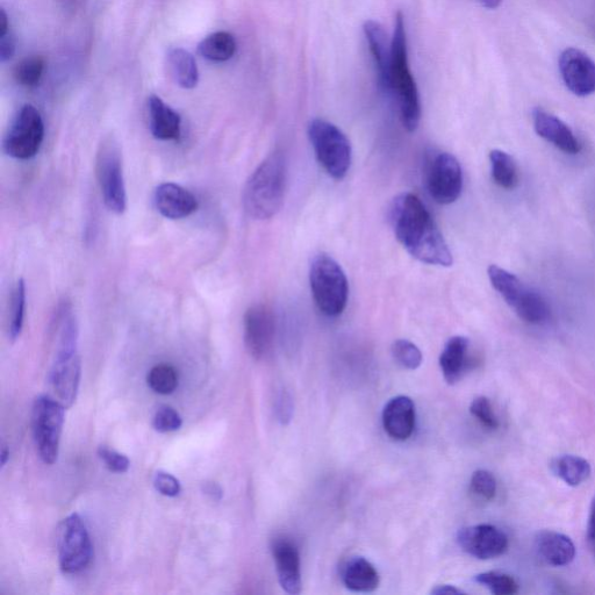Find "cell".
Listing matches in <instances>:
<instances>
[{
    "label": "cell",
    "instance_id": "cell-42",
    "mask_svg": "<svg viewBox=\"0 0 595 595\" xmlns=\"http://www.w3.org/2000/svg\"><path fill=\"white\" fill-rule=\"evenodd\" d=\"M587 542L595 558V497L592 501L589 526H587Z\"/></svg>",
    "mask_w": 595,
    "mask_h": 595
},
{
    "label": "cell",
    "instance_id": "cell-41",
    "mask_svg": "<svg viewBox=\"0 0 595 595\" xmlns=\"http://www.w3.org/2000/svg\"><path fill=\"white\" fill-rule=\"evenodd\" d=\"M16 53V42L11 35L6 34L0 37V61L3 63L12 59Z\"/></svg>",
    "mask_w": 595,
    "mask_h": 595
},
{
    "label": "cell",
    "instance_id": "cell-19",
    "mask_svg": "<svg viewBox=\"0 0 595 595\" xmlns=\"http://www.w3.org/2000/svg\"><path fill=\"white\" fill-rule=\"evenodd\" d=\"M148 114L150 132L157 140H178L182 132L181 116L159 96H150L148 99Z\"/></svg>",
    "mask_w": 595,
    "mask_h": 595
},
{
    "label": "cell",
    "instance_id": "cell-23",
    "mask_svg": "<svg viewBox=\"0 0 595 595\" xmlns=\"http://www.w3.org/2000/svg\"><path fill=\"white\" fill-rule=\"evenodd\" d=\"M469 346L470 342L464 336H454L444 346L440 356V367L449 385L460 381L467 369Z\"/></svg>",
    "mask_w": 595,
    "mask_h": 595
},
{
    "label": "cell",
    "instance_id": "cell-3",
    "mask_svg": "<svg viewBox=\"0 0 595 595\" xmlns=\"http://www.w3.org/2000/svg\"><path fill=\"white\" fill-rule=\"evenodd\" d=\"M389 91L397 98L401 123L408 132L417 131L421 119V104L410 61L403 13L398 12L394 21L391 41V71Z\"/></svg>",
    "mask_w": 595,
    "mask_h": 595
},
{
    "label": "cell",
    "instance_id": "cell-7",
    "mask_svg": "<svg viewBox=\"0 0 595 595\" xmlns=\"http://www.w3.org/2000/svg\"><path fill=\"white\" fill-rule=\"evenodd\" d=\"M97 179L104 203L112 213L127 210V191L124 177L123 155L114 136H106L100 143L96 160Z\"/></svg>",
    "mask_w": 595,
    "mask_h": 595
},
{
    "label": "cell",
    "instance_id": "cell-35",
    "mask_svg": "<svg viewBox=\"0 0 595 595\" xmlns=\"http://www.w3.org/2000/svg\"><path fill=\"white\" fill-rule=\"evenodd\" d=\"M470 490L476 497L490 501L497 494L496 477L490 471L477 470L471 477Z\"/></svg>",
    "mask_w": 595,
    "mask_h": 595
},
{
    "label": "cell",
    "instance_id": "cell-2",
    "mask_svg": "<svg viewBox=\"0 0 595 595\" xmlns=\"http://www.w3.org/2000/svg\"><path fill=\"white\" fill-rule=\"evenodd\" d=\"M286 163L281 153L271 154L249 177L243 190V207L250 218L269 220L282 209Z\"/></svg>",
    "mask_w": 595,
    "mask_h": 595
},
{
    "label": "cell",
    "instance_id": "cell-24",
    "mask_svg": "<svg viewBox=\"0 0 595 595\" xmlns=\"http://www.w3.org/2000/svg\"><path fill=\"white\" fill-rule=\"evenodd\" d=\"M167 59L175 82L186 90L196 88L199 82V71L192 54L183 48H171Z\"/></svg>",
    "mask_w": 595,
    "mask_h": 595
},
{
    "label": "cell",
    "instance_id": "cell-21",
    "mask_svg": "<svg viewBox=\"0 0 595 595\" xmlns=\"http://www.w3.org/2000/svg\"><path fill=\"white\" fill-rule=\"evenodd\" d=\"M363 31L369 43L372 59H374L379 83L387 92L390 86L391 71V45L387 42L384 27L374 20H368L364 24Z\"/></svg>",
    "mask_w": 595,
    "mask_h": 595
},
{
    "label": "cell",
    "instance_id": "cell-38",
    "mask_svg": "<svg viewBox=\"0 0 595 595\" xmlns=\"http://www.w3.org/2000/svg\"><path fill=\"white\" fill-rule=\"evenodd\" d=\"M98 456L111 472L125 473L131 467L127 456L105 446L99 447Z\"/></svg>",
    "mask_w": 595,
    "mask_h": 595
},
{
    "label": "cell",
    "instance_id": "cell-29",
    "mask_svg": "<svg viewBox=\"0 0 595 595\" xmlns=\"http://www.w3.org/2000/svg\"><path fill=\"white\" fill-rule=\"evenodd\" d=\"M518 317L530 325H541L550 317V308L547 301L539 292L528 289L518 306L514 308Z\"/></svg>",
    "mask_w": 595,
    "mask_h": 595
},
{
    "label": "cell",
    "instance_id": "cell-20",
    "mask_svg": "<svg viewBox=\"0 0 595 595\" xmlns=\"http://www.w3.org/2000/svg\"><path fill=\"white\" fill-rule=\"evenodd\" d=\"M535 547L543 561L556 568L571 564L576 557V547L570 537L550 530L537 534Z\"/></svg>",
    "mask_w": 595,
    "mask_h": 595
},
{
    "label": "cell",
    "instance_id": "cell-34",
    "mask_svg": "<svg viewBox=\"0 0 595 595\" xmlns=\"http://www.w3.org/2000/svg\"><path fill=\"white\" fill-rule=\"evenodd\" d=\"M43 71H45V61L42 57L31 56L18 64L14 70V77L20 85L33 88L40 83Z\"/></svg>",
    "mask_w": 595,
    "mask_h": 595
},
{
    "label": "cell",
    "instance_id": "cell-10",
    "mask_svg": "<svg viewBox=\"0 0 595 595\" xmlns=\"http://www.w3.org/2000/svg\"><path fill=\"white\" fill-rule=\"evenodd\" d=\"M60 568L67 575H76L89 568L93 558L91 537L77 513L64 519L57 536Z\"/></svg>",
    "mask_w": 595,
    "mask_h": 595
},
{
    "label": "cell",
    "instance_id": "cell-27",
    "mask_svg": "<svg viewBox=\"0 0 595 595\" xmlns=\"http://www.w3.org/2000/svg\"><path fill=\"white\" fill-rule=\"evenodd\" d=\"M236 41L232 34L217 32L209 35L199 43L198 52L206 60L213 62H226L231 60L236 53Z\"/></svg>",
    "mask_w": 595,
    "mask_h": 595
},
{
    "label": "cell",
    "instance_id": "cell-30",
    "mask_svg": "<svg viewBox=\"0 0 595 595\" xmlns=\"http://www.w3.org/2000/svg\"><path fill=\"white\" fill-rule=\"evenodd\" d=\"M26 313V283L23 278L18 279L12 290L10 317H9V338L17 341L23 332Z\"/></svg>",
    "mask_w": 595,
    "mask_h": 595
},
{
    "label": "cell",
    "instance_id": "cell-47",
    "mask_svg": "<svg viewBox=\"0 0 595 595\" xmlns=\"http://www.w3.org/2000/svg\"><path fill=\"white\" fill-rule=\"evenodd\" d=\"M10 460V450L4 447L2 449V454H0V463H2V468L5 467L7 461Z\"/></svg>",
    "mask_w": 595,
    "mask_h": 595
},
{
    "label": "cell",
    "instance_id": "cell-13",
    "mask_svg": "<svg viewBox=\"0 0 595 595\" xmlns=\"http://www.w3.org/2000/svg\"><path fill=\"white\" fill-rule=\"evenodd\" d=\"M559 73L573 95L587 97L595 92V62L577 48H566L559 56Z\"/></svg>",
    "mask_w": 595,
    "mask_h": 595
},
{
    "label": "cell",
    "instance_id": "cell-39",
    "mask_svg": "<svg viewBox=\"0 0 595 595\" xmlns=\"http://www.w3.org/2000/svg\"><path fill=\"white\" fill-rule=\"evenodd\" d=\"M153 483L156 491L164 497L175 498L182 491L181 482L166 471H157Z\"/></svg>",
    "mask_w": 595,
    "mask_h": 595
},
{
    "label": "cell",
    "instance_id": "cell-14",
    "mask_svg": "<svg viewBox=\"0 0 595 595\" xmlns=\"http://www.w3.org/2000/svg\"><path fill=\"white\" fill-rule=\"evenodd\" d=\"M457 542L465 553L487 561L504 555L508 549V537L493 525L465 527L457 534Z\"/></svg>",
    "mask_w": 595,
    "mask_h": 595
},
{
    "label": "cell",
    "instance_id": "cell-44",
    "mask_svg": "<svg viewBox=\"0 0 595 595\" xmlns=\"http://www.w3.org/2000/svg\"><path fill=\"white\" fill-rule=\"evenodd\" d=\"M432 594L434 595H455V594H464V592L460 589H457L456 586L453 585H440L436 586L434 590H432Z\"/></svg>",
    "mask_w": 595,
    "mask_h": 595
},
{
    "label": "cell",
    "instance_id": "cell-5",
    "mask_svg": "<svg viewBox=\"0 0 595 595\" xmlns=\"http://www.w3.org/2000/svg\"><path fill=\"white\" fill-rule=\"evenodd\" d=\"M310 285L315 305L326 317H339L346 310L349 285L341 265L325 253L315 255L310 268Z\"/></svg>",
    "mask_w": 595,
    "mask_h": 595
},
{
    "label": "cell",
    "instance_id": "cell-16",
    "mask_svg": "<svg viewBox=\"0 0 595 595\" xmlns=\"http://www.w3.org/2000/svg\"><path fill=\"white\" fill-rule=\"evenodd\" d=\"M157 211L164 218L181 220L190 217L198 209V200L189 190L175 183H162L154 192Z\"/></svg>",
    "mask_w": 595,
    "mask_h": 595
},
{
    "label": "cell",
    "instance_id": "cell-36",
    "mask_svg": "<svg viewBox=\"0 0 595 595\" xmlns=\"http://www.w3.org/2000/svg\"><path fill=\"white\" fill-rule=\"evenodd\" d=\"M183 419L175 408L163 405L156 411L153 418V427L159 433H171L181 429Z\"/></svg>",
    "mask_w": 595,
    "mask_h": 595
},
{
    "label": "cell",
    "instance_id": "cell-37",
    "mask_svg": "<svg viewBox=\"0 0 595 595\" xmlns=\"http://www.w3.org/2000/svg\"><path fill=\"white\" fill-rule=\"evenodd\" d=\"M470 412L486 429L496 430L499 420L493 411L491 401L486 397H478L472 401Z\"/></svg>",
    "mask_w": 595,
    "mask_h": 595
},
{
    "label": "cell",
    "instance_id": "cell-25",
    "mask_svg": "<svg viewBox=\"0 0 595 595\" xmlns=\"http://www.w3.org/2000/svg\"><path fill=\"white\" fill-rule=\"evenodd\" d=\"M487 274H489L494 290L499 292V295L504 298L507 305L514 310L523 296L526 295L528 288L523 285L518 277L498 267V265H491L489 270H487Z\"/></svg>",
    "mask_w": 595,
    "mask_h": 595
},
{
    "label": "cell",
    "instance_id": "cell-45",
    "mask_svg": "<svg viewBox=\"0 0 595 595\" xmlns=\"http://www.w3.org/2000/svg\"><path fill=\"white\" fill-rule=\"evenodd\" d=\"M9 31V19H7V14L2 9V11H0V37H4V35L9 34Z\"/></svg>",
    "mask_w": 595,
    "mask_h": 595
},
{
    "label": "cell",
    "instance_id": "cell-4",
    "mask_svg": "<svg viewBox=\"0 0 595 595\" xmlns=\"http://www.w3.org/2000/svg\"><path fill=\"white\" fill-rule=\"evenodd\" d=\"M61 320L59 346L49 372V383L57 400L71 407L80 389L82 364L78 355V325L67 304L62 306Z\"/></svg>",
    "mask_w": 595,
    "mask_h": 595
},
{
    "label": "cell",
    "instance_id": "cell-33",
    "mask_svg": "<svg viewBox=\"0 0 595 595\" xmlns=\"http://www.w3.org/2000/svg\"><path fill=\"white\" fill-rule=\"evenodd\" d=\"M391 353L394 361L407 370L419 369L424 361V356L417 344L404 339L393 342Z\"/></svg>",
    "mask_w": 595,
    "mask_h": 595
},
{
    "label": "cell",
    "instance_id": "cell-6",
    "mask_svg": "<svg viewBox=\"0 0 595 595\" xmlns=\"http://www.w3.org/2000/svg\"><path fill=\"white\" fill-rule=\"evenodd\" d=\"M308 138L327 174L336 181L346 177L353 160V150L346 134L327 120L314 119L308 125Z\"/></svg>",
    "mask_w": 595,
    "mask_h": 595
},
{
    "label": "cell",
    "instance_id": "cell-46",
    "mask_svg": "<svg viewBox=\"0 0 595 595\" xmlns=\"http://www.w3.org/2000/svg\"><path fill=\"white\" fill-rule=\"evenodd\" d=\"M477 2L484 6L485 9H489V10H494L497 9V7H499V5L501 4V0H477Z\"/></svg>",
    "mask_w": 595,
    "mask_h": 595
},
{
    "label": "cell",
    "instance_id": "cell-43",
    "mask_svg": "<svg viewBox=\"0 0 595 595\" xmlns=\"http://www.w3.org/2000/svg\"><path fill=\"white\" fill-rule=\"evenodd\" d=\"M203 492L206 496H209L213 500H221L222 496H224V492H222L221 487L217 483L213 482H206L203 484Z\"/></svg>",
    "mask_w": 595,
    "mask_h": 595
},
{
    "label": "cell",
    "instance_id": "cell-31",
    "mask_svg": "<svg viewBox=\"0 0 595 595\" xmlns=\"http://www.w3.org/2000/svg\"><path fill=\"white\" fill-rule=\"evenodd\" d=\"M147 383L150 389L161 396H169L177 390L179 377L178 372L169 364L156 365L149 371Z\"/></svg>",
    "mask_w": 595,
    "mask_h": 595
},
{
    "label": "cell",
    "instance_id": "cell-26",
    "mask_svg": "<svg viewBox=\"0 0 595 595\" xmlns=\"http://www.w3.org/2000/svg\"><path fill=\"white\" fill-rule=\"evenodd\" d=\"M551 470L562 479L565 484L576 487L582 485L590 478L591 464L584 458L573 455H564L551 462Z\"/></svg>",
    "mask_w": 595,
    "mask_h": 595
},
{
    "label": "cell",
    "instance_id": "cell-9",
    "mask_svg": "<svg viewBox=\"0 0 595 595\" xmlns=\"http://www.w3.org/2000/svg\"><path fill=\"white\" fill-rule=\"evenodd\" d=\"M45 139V124L40 112L24 105L11 121L3 140L4 152L16 160H30L39 153Z\"/></svg>",
    "mask_w": 595,
    "mask_h": 595
},
{
    "label": "cell",
    "instance_id": "cell-18",
    "mask_svg": "<svg viewBox=\"0 0 595 595\" xmlns=\"http://www.w3.org/2000/svg\"><path fill=\"white\" fill-rule=\"evenodd\" d=\"M417 413L410 397L392 398L384 407L383 426L387 435L396 441L410 439L415 430Z\"/></svg>",
    "mask_w": 595,
    "mask_h": 595
},
{
    "label": "cell",
    "instance_id": "cell-28",
    "mask_svg": "<svg viewBox=\"0 0 595 595\" xmlns=\"http://www.w3.org/2000/svg\"><path fill=\"white\" fill-rule=\"evenodd\" d=\"M491 171L494 183L505 190H513L519 183L518 168L512 156L500 149L490 153Z\"/></svg>",
    "mask_w": 595,
    "mask_h": 595
},
{
    "label": "cell",
    "instance_id": "cell-32",
    "mask_svg": "<svg viewBox=\"0 0 595 595\" xmlns=\"http://www.w3.org/2000/svg\"><path fill=\"white\" fill-rule=\"evenodd\" d=\"M475 579L478 584L485 586L487 590L496 595H513L519 592L518 582L512 576L503 572L479 573Z\"/></svg>",
    "mask_w": 595,
    "mask_h": 595
},
{
    "label": "cell",
    "instance_id": "cell-40",
    "mask_svg": "<svg viewBox=\"0 0 595 595\" xmlns=\"http://www.w3.org/2000/svg\"><path fill=\"white\" fill-rule=\"evenodd\" d=\"M276 414L283 425H288L292 420L293 401L289 392L282 391L276 400Z\"/></svg>",
    "mask_w": 595,
    "mask_h": 595
},
{
    "label": "cell",
    "instance_id": "cell-8",
    "mask_svg": "<svg viewBox=\"0 0 595 595\" xmlns=\"http://www.w3.org/2000/svg\"><path fill=\"white\" fill-rule=\"evenodd\" d=\"M66 408L61 401L49 396H40L34 400L32 411L34 442L40 460L47 465H53L59 458Z\"/></svg>",
    "mask_w": 595,
    "mask_h": 595
},
{
    "label": "cell",
    "instance_id": "cell-15",
    "mask_svg": "<svg viewBox=\"0 0 595 595\" xmlns=\"http://www.w3.org/2000/svg\"><path fill=\"white\" fill-rule=\"evenodd\" d=\"M271 550L282 589L289 594H299L303 590V582H301L300 555L296 543L288 537H279L272 543Z\"/></svg>",
    "mask_w": 595,
    "mask_h": 595
},
{
    "label": "cell",
    "instance_id": "cell-1",
    "mask_svg": "<svg viewBox=\"0 0 595 595\" xmlns=\"http://www.w3.org/2000/svg\"><path fill=\"white\" fill-rule=\"evenodd\" d=\"M390 222L397 240L422 263L451 267L453 254L432 215L413 193H401L390 207Z\"/></svg>",
    "mask_w": 595,
    "mask_h": 595
},
{
    "label": "cell",
    "instance_id": "cell-17",
    "mask_svg": "<svg viewBox=\"0 0 595 595\" xmlns=\"http://www.w3.org/2000/svg\"><path fill=\"white\" fill-rule=\"evenodd\" d=\"M533 121L537 135L550 142L561 152L576 155L582 149L570 127L564 124L561 119L555 117L554 114L537 107L533 111Z\"/></svg>",
    "mask_w": 595,
    "mask_h": 595
},
{
    "label": "cell",
    "instance_id": "cell-22",
    "mask_svg": "<svg viewBox=\"0 0 595 595\" xmlns=\"http://www.w3.org/2000/svg\"><path fill=\"white\" fill-rule=\"evenodd\" d=\"M342 582L350 591L371 593L378 589L381 578L367 558L356 556L348 559L343 565Z\"/></svg>",
    "mask_w": 595,
    "mask_h": 595
},
{
    "label": "cell",
    "instance_id": "cell-11",
    "mask_svg": "<svg viewBox=\"0 0 595 595\" xmlns=\"http://www.w3.org/2000/svg\"><path fill=\"white\" fill-rule=\"evenodd\" d=\"M427 188L430 197L437 204L450 205L460 198L463 190V171L454 155L439 153L430 160Z\"/></svg>",
    "mask_w": 595,
    "mask_h": 595
},
{
    "label": "cell",
    "instance_id": "cell-12",
    "mask_svg": "<svg viewBox=\"0 0 595 595\" xmlns=\"http://www.w3.org/2000/svg\"><path fill=\"white\" fill-rule=\"evenodd\" d=\"M245 344L250 356L255 360H262L270 353L276 333L275 315L265 305L249 307L245 320Z\"/></svg>",
    "mask_w": 595,
    "mask_h": 595
}]
</instances>
